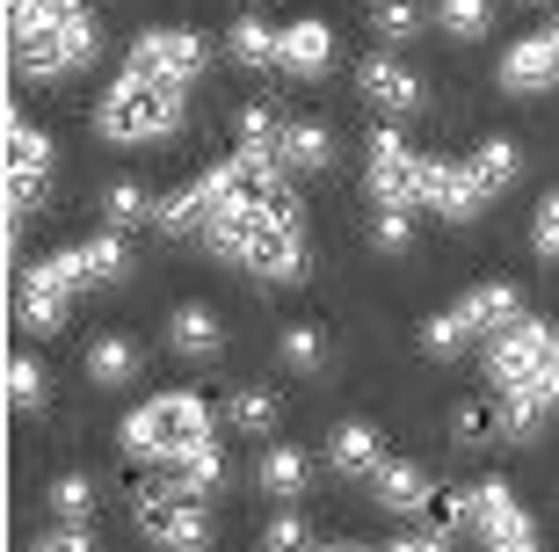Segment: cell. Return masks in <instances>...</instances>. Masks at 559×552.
I'll return each instance as SVG.
<instances>
[{
  "label": "cell",
  "mask_w": 559,
  "mask_h": 552,
  "mask_svg": "<svg viewBox=\"0 0 559 552\" xmlns=\"http://www.w3.org/2000/svg\"><path fill=\"white\" fill-rule=\"evenodd\" d=\"M473 531H479L487 552H545L538 531H531V516L516 509V488H509V480L473 488Z\"/></svg>",
  "instance_id": "cell-11"
},
{
  "label": "cell",
  "mask_w": 559,
  "mask_h": 552,
  "mask_svg": "<svg viewBox=\"0 0 559 552\" xmlns=\"http://www.w3.org/2000/svg\"><path fill=\"white\" fill-rule=\"evenodd\" d=\"M421 0H378L371 8V30H378V44H415L421 37Z\"/></svg>",
  "instance_id": "cell-28"
},
{
  "label": "cell",
  "mask_w": 559,
  "mask_h": 552,
  "mask_svg": "<svg viewBox=\"0 0 559 552\" xmlns=\"http://www.w3.org/2000/svg\"><path fill=\"white\" fill-rule=\"evenodd\" d=\"M44 509L59 516V524H87V509H95V488H87L81 472H59V480H51V494H44Z\"/></svg>",
  "instance_id": "cell-32"
},
{
  "label": "cell",
  "mask_w": 559,
  "mask_h": 552,
  "mask_svg": "<svg viewBox=\"0 0 559 552\" xmlns=\"http://www.w3.org/2000/svg\"><path fill=\"white\" fill-rule=\"evenodd\" d=\"M131 524H139L145 545H160V552H204L211 545L204 502H189L182 488H139L131 494Z\"/></svg>",
  "instance_id": "cell-6"
},
{
  "label": "cell",
  "mask_w": 559,
  "mask_h": 552,
  "mask_svg": "<svg viewBox=\"0 0 559 552\" xmlns=\"http://www.w3.org/2000/svg\"><path fill=\"white\" fill-rule=\"evenodd\" d=\"M334 66V30L328 22H290L284 30V73H298V81H320V73H328Z\"/></svg>",
  "instance_id": "cell-19"
},
{
  "label": "cell",
  "mask_w": 559,
  "mask_h": 552,
  "mask_svg": "<svg viewBox=\"0 0 559 552\" xmlns=\"http://www.w3.org/2000/svg\"><path fill=\"white\" fill-rule=\"evenodd\" d=\"M487 371H495L501 392H523V400H538L545 414H559V328H545V320H516L509 334H495Z\"/></svg>",
  "instance_id": "cell-4"
},
{
  "label": "cell",
  "mask_w": 559,
  "mask_h": 552,
  "mask_svg": "<svg viewBox=\"0 0 559 552\" xmlns=\"http://www.w3.org/2000/svg\"><path fill=\"white\" fill-rule=\"evenodd\" d=\"M451 436H457V444H487V436H501L495 400H465V408L451 414Z\"/></svg>",
  "instance_id": "cell-37"
},
{
  "label": "cell",
  "mask_w": 559,
  "mask_h": 552,
  "mask_svg": "<svg viewBox=\"0 0 559 552\" xmlns=\"http://www.w3.org/2000/svg\"><path fill=\"white\" fill-rule=\"evenodd\" d=\"M131 73H153V81H175V87H197L211 66V44L197 37V30H145L139 44H131Z\"/></svg>",
  "instance_id": "cell-9"
},
{
  "label": "cell",
  "mask_w": 559,
  "mask_h": 552,
  "mask_svg": "<svg viewBox=\"0 0 559 552\" xmlns=\"http://www.w3.org/2000/svg\"><path fill=\"white\" fill-rule=\"evenodd\" d=\"M451 320L465 334H509L523 320V298H516V284H473L465 298L451 306Z\"/></svg>",
  "instance_id": "cell-14"
},
{
  "label": "cell",
  "mask_w": 559,
  "mask_h": 552,
  "mask_svg": "<svg viewBox=\"0 0 559 552\" xmlns=\"http://www.w3.org/2000/svg\"><path fill=\"white\" fill-rule=\"evenodd\" d=\"M59 262L73 269V284L87 291V284H117L131 269V247H124V233H95V240H73Z\"/></svg>",
  "instance_id": "cell-16"
},
{
  "label": "cell",
  "mask_w": 559,
  "mask_h": 552,
  "mask_svg": "<svg viewBox=\"0 0 559 552\" xmlns=\"http://www.w3.org/2000/svg\"><path fill=\"white\" fill-rule=\"evenodd\" d=\"M364 183H371L378 211H421V204H415L421 153L400 139V131H371V145H364Z\"/></svg>",
  "instance_id": "cell-7"
},
{
  "label": "cell",
  "mask_w": 559,
  "mask_h": 552,
  "mask_svg": "<svg viewBox=\"0 0 559 552\" xmlns=\"http://www.w3.org/2000/svg\"><path fill=\"white\" fill-rule=\"evenodd\" d=\"M8 408H15V414H37L44 408V364L8 356Z\"/></svg>",
  "instance_id": "cell-35"
},
{
  "label": "cell",
  "mask_w": 559,
  "mask_h": 552,
  "mask_svg": "<svg viewBox=\"0 0 559 552\" xmlns=\"http://www.w3.org/2000/svg\"><path fill=\"white\" fill-rule=\"evenodd\" d=\"M87 378H95V386H131V378H139V342H131V334H95Z\"/></svg>",
  "instance_id": "cell-22"
},
{
  "label": "cell",
  "mask_w": 559,
  "mask_h": 552,
  "mask_svg": "<svg viewBox=\"0 0 559 552\" xmlns=\"http://www.w3.org/2000/svg\"><path fill=\"white\" fill-rule=\"evenodd\" d=\"M531 247H538L545 262H559V189L545 197L538 211H531Z\"/></svg>",
  "instance_id": "cell-40"
},
{
  "label": "cell",
  "mask_w": 559,
  "mask_h": 552,
  "mask_svg": "<svg viewBox=\"0 0 559 552\" xmlns=\"http://www.w3.org/2000/svg\"><path fill=\"white\" fill-rule=\"evenodd\" d=\"M436 22H443L457 44H473V37L495 30V0H436Z\"/></svg>",
  "instance_id": "cell-29"
},
{
  "label": "cell",
  "mask_w": 559,
  "mask_h": 552,
  "mask_svg": "<svg viewBox=\"0 0 559 552\" xmlns=\"http://www.w3.org/2000/svg\"><path fill=\"white\" fill-rule=\"evenodd\" d=\"M371 488H378V509H393V516H421V509H429V494H436L429 472L407 466V458H385Z\"/></svg>",
  "instance_id": "cell-20"
},
{
  "label": "cell",
  "mask_w": 559,
  "mask_h": 552,
  "mask_svg": "<svg viewBox=\"0 0 559 552\" xmlns=\"http://www.w3.org/2000/svg\"><path fill=\"white\" fill-rule=\"evenodd\" d=\"M501 87H509V95H545V87H559V22H545V30H531V37H516L501 51Z\"/></svg>",
  "instance_id": "cell-12"
},
{
  "label": "cell",
  "mask_w": 559,
  "mask_h": 552,
  "mask_svg": "<svg viewBox=\"0 0 559 552\" xmlns=\"http://www.w3.org/2000/svg\"><path fill=\"white\" fill-rule=\"evenodd\" d=\"M356 87H364V103L393 109V117H407V109H421V81L407 73V66L393 59V51H378V59H364V73H356Z\"/></svg>",
  "instance_id": "cell-15"
},
{
  "label": "cell",
  "mask_w": 559,
  "mask_h": 552,
  "mask_svg": "<svg viewBox=\"0 0 559 552\" xmlns=\"http://www.w3.org/2000/svg\"><path fill=\"white\" fill-rule=\"evenodd\" d=\"M240 139H248V153H254V161H270V153H276V139H284V117H276L270 103H248V109H240Z\"/></svg>",
  "instance_id": "cell-34"
},
{
  "label": "cell",
  "mask_w": 559,
  "mask_h": 552,
  "mask_svg": "<svg viewBox=\"0 0 559 552\" xmlns=\"http://www.w3.org/2000/svg\"><path fill=\"white\" fill-rule=\"evenodd\" d=\"M233 59L240 66H254V73H270V66H284V30H270V22H233Z\"/></svg>",
  "instance_id": "cell-24"
},
{
  "label": "cell",
  "mask_w": 559,
  "mask_h": 552,
  "mask_svg": "<svg viewBox=\"0 0 559 552\" xmlns=\"http://www.w3.org/2000/svg\"><path fill=\"white\" fill-rule=\"evenodd\" d=\"M182 95L189 87L175 81H153V73H117V81L103 87V103H95V131H103L109 145H153V139H175L182 131Z\"/></svg>",
  "instance_id": "cell-2"
},
{
  "label": "cell",
  "mask_w": 559,
  "mask_h": 552,
  "mask_svg": "<svg viewBox=\"0 0 559 552\" xmlns=\"http://www.w3.org/2000/svg\"><path fill=\"white\" fill-rule=\"evenodd\" d=\"M385 552H451V538H436V531H407V538H393Z\"/></svg>",
  "instance_id": "cell-42"
},
{
  "label": "cell",
  "mask_w": 559,
  "mask_h": 552,
  "mask_svg": "<svg viewBox=\"0 0 559 552\" xmlns=\"http://www.w3.org/2000/svg\"><path fill=\"white\" fill-rule=\"evenodd\" d=\"M415 204H429L436 219H473L479 211V189L465 175V161H443V153H421V183H415Z\"/></svg>",
  "instance_id": "cell-13"
},
{
  "label": "cell",
  "mask_w": 559,
  "mask_h": 552,
  "mask_svg": "<svg viewBox=\"0 0 559 552\" xmlns=\"http://www.w3.org/2000/svg\"><path fill=\"white\" fill-rule=\"evenodd\" d=\"M211 255H226V262L254 269V277H270V284H290L298 269H306V233L290 219H262V211H211L204 225Z\"/></svg>",
  "instance_id": "cell-3"
},
{
  "label": "cell",
  "mask_w": 559,
  "mask_h": 552,
  "mask_svg": "<svg viewBox=\"0 0 559 552\" xmlns=\"http://www.w3.org/2000/svg\"><path fill=\"white\" fill-rule=\"evenodd\" d=\"M276 349H284L290 371H320V364H328V334H320V328H284Z\"/></svg>",
  "instance_id": "cell-36"
},
{
  "label": "cell",
  "mask_w": 559,
  "mask_h": 552,
  "mask_svg": "<svg viewBox=\"0 0 559 552\" xmlns=\"http://www.w3.org/2000/svg\"><path fill=\"white\" fill-rule=\"evenodd\" d=\"M276 408H284V400H276L270 386H240L233 392V430H248V436L276 430Z\"/></svg>",
  "instance_id": "cell-31"
},
{
  "label": "cell",
  "mask_w": 559,
  "mask_h": 552,
  "mask_svg": "<svg viewBox=\"0 0 559 552\" xmlns=\"http://www.w3.org/2000/svg\"><path fill=\"white\" fill-rule=\"evenodd\" d=\"M320 552H364V545H320Z\"/></svg>",
  "instance_id": "cell-43"
},
{
  "label": "cell",
  "mask_w": 559,
  "mask_h": 552,
  "mask_svg": "<svg viewBox=\"0 0 559 552\" xmlns=\"http://www.w3.org/2000/svg\"><path fill=\"white\" fill-rule=\"evenodd\" d=\"M262 552H312L306 516H298V509H276V516H270V531H262Z\"/></svg>",
  "instance_id": "cell-38"
},
{
  "label": "cell",
  "mask_w": 559,
  "mask_h": 552,
  "mask_svg": "<svg viewBox=\"0 0 559 552\" xmlns=\"http://www.w3.org/2000/svg\"><path fill=\"white\" fill-rule=\"evenodd\" d=\"M167 342L182 349V356H218V313H204V306H182L175 320H167Z\"/></svg>",
  "instance_id": "cell-26"
},
{
  "label": "cell",
  "mask_w": 559,
  "mask_h": 552,
  "mask_svg": "<svg viewBox=\"0 0 559 552\" xmlns=\"http://www.w3.org/2000/svg\"><path fill=\"white\" fill-rule=\"evenodd\" d=\"M371 240H378V255H407L415 247V211H378Z\"/></svg>",
  "instance_id": "cell-39"
},
{
  "label": "cell",
  "mask_w": 559,
  "mask_h": 552,
  "mask_svg": "<svg viewBox=\"0 0 559 552\" xmlns=\"http://www.w3.org/2000/svg\"><path fill=\"white\" fill-rule=\"evenodd\" d=\"M103 219H109V233H131L139 219H160V204H153L139 183H124V175H117V183L103 189Z\"/></svg>",
  "instance_id": "cell-27"
},
{
  "label": "cell",
  "mask_w": 559,
  "mask_h": 552,
  "mask_svg": "<svg viewBox=\"0 0 559 552\" xmlns=\"http://www.w3.org/2000/svg\"><path fill=\"white\" fill-rule=\"evenodd\" d=\"M124 444L139 458H160V466H182L189 450L211 444V408L204 392H153L139 414L124 422Z\"/></svg>",
  "instance_id": "cell-5"
},
{
  "label": "cell",
  "mask_w": 559,
  "mask_h": 552,
  "mask_svg": "<svg viewBox=\"0 0 559 552\" xmlns=\"http://www.w3.org/2000/svg\"><path fill=\"white\" fill-rule=\"evenodd\" d=\"M8 51L22 81H66L95 66V22L81 0H8Z\"/></svg>",
  "instance_id": "cell-1"
},
{
  "label": "cell",
  "mask_w": 559,
  "mask_h": 552,
  "mask_svg": "<svg viewBox=\"0 0 559 552\" xmlns=\"http://www.w3.org/2000/svg\"><path fill=\"white\" fill-rule=\"evenodd\" d=\"M175 488L189 494V502H211V494L226 488V450L204 444V450H189L182 466H175Z\"/></svg>",
  "instance_id": "cell-25"
},
{
  "label": "cell",
  "mask_w": 559,
  "mask_h": 552,
  "mask_svg": "<svg viewBox=\"0 0 559 552\" xmlns=\"http://www.w3.org/2000/svg\"><path fill=\"white\" fill-rule=\"evenodd\" d=\"M328 466L342 472V480H378V466H385V444H378L371 422H342V430L328 436Z\"/></svg>",
  "instance_id": "cell-17"
},
{
  "label": "cell",
  "mask_w": 559,
  "mask_h": 552,
  "mask_svg": "<svg viewBox=\"0 0 559 552\" xmlns=\"http://www.w3.org/2000/svg\"><path fill=\"white\" fill-rule=\"evenodd\" d=\"M495 422H501L509 444H531V436L545 430V408H538V400H523V392H495Z\"/></svg>",
  "instance_id": "cell-30"
},
{
  "label": "cell",
  "mask_w": 559,
  "mask_h": 552,
  "mask_svg": "<svg viewBox=\"0 0 559 552\" xmlns=\"http://www.w3.org/2000/svg\"><path fill=\"white\" fill-rule=\"evenodd\" d=\"M284 175H320V167L334 161V131L328 124H284V139H276V153H270Z\"/></svg>",
  "instance_id": "cell-18"
},
{
  "label": "cell",
  "mask_w": 559,
  "mask_h": 552,
  "mask_svg": "<svg viewBox=\"0 0 559 552\" xmlns=\"http://www.w3.org/2000/svg\"><path fill=\"white\" fill-rule=\"evenodd\" d=\"M44 189H51V139L37 124H22V109H15L8 117V219L22 225V211L44 204Z\"/></svg>",
  "instance_id": "cell-8"
},
{
  "label": "cell",
  "mask_w": 559,
  "mask_h": 552,
  "mask_svg": "<svg viewBox=\"0 0 559 552\" xmlns=\"http://www.w3.org/2000/svg\"><path fill=\"white\" fill-rule=\"evenodd\" d=\"M73 269L59 262V255H51V262H29L15 277V320L29 334H51V328H66V306H73Z\"/></svg>",
  "instance_id": "cell-10"
},
{
  "label": "cell",
  "mask_w": 559,
  "mask_h": 552,
  "mask_svg": "<svg viewBox=\"0 0 559 552\" xmlns=\"http://www.w3.org/2000/svg\"><path fill=\"white\" fill-rule=\"evenodd\" d=\"M421 516H429V531H436V538H457L465 524H473V494H465V488H436Z\"/></svg>",
  "instance_id": "cell-33"
},
{
  "label": "cell",
  "mask_w": 559,
  "mask_h": 552,
  "mask_svg": "<svg viewBox=\"0 0 559 552\" xmlns=\"http://www.w3.org/2000/svg\"><path fill=\"white\" fill-rule=\"evenodd\" d=\"M29 552H103V545L87 538V524H59V531H44Z\"/></svg>",
  "instance_id": "cell-41"
},
{
  "label": "cell",
  "mask_w": 559,
  "mask_h": 552,
  "mask_svg": "<svg viewBox=\"0 0 559 552\" xmlns=\"http://www.w3.org/2000/svg\"><path fill=\"white\" fill-rule=\"evenodd\" d=\"M306 480H312V466H306V450L298 444H270L262 450V466H254V488L270 494V502H298V494H306Z\"/></svg>",
  "instance_id": "cell-21"
},
{
  "label": "cell",
  "mask_w": 559,
  "mask_h": 552,
  "mask_svg": "<svg viewBox=\"0 0 559 552\" xmlns=\"http://www.w3.org/2000/svg\"><path fill=\"white\" fill-rule=\"evenodd\" d=\"M465 175H473L479 204H495L501 189L516 183V145H509V139H487V145H479V153H473V161H465Z\"/></svg>",
  "instance_id": "cell-23"
}]
</instances>
